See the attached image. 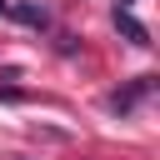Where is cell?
<instances>
[{
  "instance_id": "6da1fadb",
  "label": "cell",
  "mask_w": 160,
  "mask_h": 160,
  "mask_svg": "<svg viewBox=\"0 0 160 160\" xmlns=\"http://www.w3.org/2000/svg\"><path fill=\"white\" fill-rule=\"evenodd\" d=\"M150 90H155V75H140V80H130L125 90H115V95H110V110H115V115H130Z\"/></svg>"
},
{
  "instance_id": "7a4b0ae2",
  "label": "cell",
  "mask_w": 160,
  "mask_h": 160,
  "mask_svg": "<svg viewBox=\"0 0 160 160\" xmlns=\"http://www.w3.org/2000/svg\"><path fill=\"white\" fill-rule=\"evenodd\" d=\"M115 30H120L130 45H140V50H150V45H155V40H150V30H145V25H140V20H135L125 5H115Z\"/></svg>"
},
{
  "instance_id": "3957f363",
  "label": "cell",
  "mask_w": 160,
  "mask_h": 160,
  "mask_svg": "<svg viewBox=\"0 0 160 160\" xmlns=\"http://www.w3.org/2000/svg\"><path fill=\"white\" fill-rule=\"evenodd\" d=\"M5 15L25 20V25H45V5H35V0H10V5H5Z\"/></svg>"
},
{
  "instance_id": "277c9868",
  "label": "cell",
  "mask_w": 160,
  "mask_h": 160,
  "mask_svg": "<svg viewBox=\"0 0 160 160\" xmlns=\"http://www.w3.org/2000/svg\"><path fill=\"white\" fill-rule=\"evenodd\" d=\"M5 5H10V0H0V15H5Z\"/></svg>"
},
{
  "instance_id": "5b68a950",
  "label": "cell",
  "mask_w": 160,
  "mask_h": 160,
  "mask_svg": "<svg viewBox=\"0 0 160 160\" xmlns=\"http://www.w3.org/2000/svg\"><path fill=\"white\" fill-rule=\"evenodd\" d=\"M120 5H125V0H120Z\"/></svg>"
}]
</instances>
